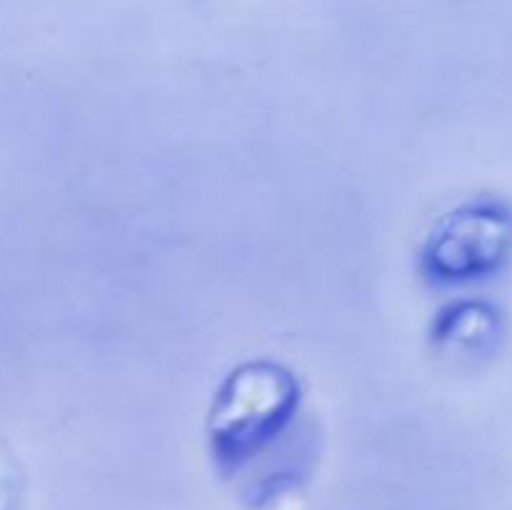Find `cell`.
Returning a JSON list of instances; mask_svg holds the SVG:
<instances>
[{
    "instance_id": "1",
    "label": "cell",
    "mask_w": 512,
    "mask_h": 510,
    "mask_svg": "<svg viewBox=\"0 0 512 510\" xmlns=\"http://www.w3.org/2000/svg\"><path fill=\"white\" fill-rule=\"evenodd\" d=\"M512 218L505 208L478 203L448 215L428 248V263L438 278L470 280L488 275L508 258Z\"/></svg>"
},
{
    "instance_id": "2",
    "label": "cell",
    "mask_w": 512,
    "mask_h": 510,
    "mask_svg": "<svg viewBox=\"0 0 512 510\" xmlns=\"http://www.w3.org/2000/svg\"><path fill=\"white\" fill-rule=\"evenodd\" d=\"M495 318L488 308L483 305H465L455 313L450 320V335H455L458 343L465 345H480L495 335Z\"/></svg>"
}]
</instances>
